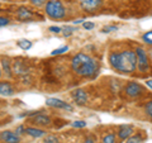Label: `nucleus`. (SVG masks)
<instances>
[{"label": "nucleus", "instance_id": "1a4fd4ad", "mask_svg": "<svg viewBox=\"0 0 152 143\" xmlns=\"http://www.w3.org/2000/svg\"><path fill=\"white\" fill-rule=\"evenodd\" d=\"M0 139L4 143H19L20 138H19L17 133H13L10 131H4L0 133Z\"/></svg>", "mask_w": 152, "mask_h": 143}, {"label": "nucleus", "instance_id": "20e7f679", "mask_svg": "<svg viewBox=\"0 0 152 143\" xmlns=\"http://www.w3.org/2000/svg\"><path fill=\"white\" fill-rule=\"evenodd\" d=\"M136 56H137V67L141 72H148L150 70V60H148V56H147V52L138 47L136 51Z\"/></svg>", "mask_w": 152, "mask_h": 143}, {"label": "nucleus", "instance_id": "7ed1b4c3", "mask_svg": "<svg viewBox=\"0 0 152 143\" xmlns=\"http://www.w3.org/2000/svg\"><path fill=\"white\" fill-rule=\"evenodd\" d=\"M46 14L52 19H62L66 15V9L60 0H48L46 3Z\"/></svg>", "mask_w": 152, "mask_h": 143}, {"label": "nucleus", "instance_id": "2eb2a0df", "mask_svg": "<svg viewBox=\"0 0 152 143\" xmlns=\"http://www.w3.org/2000/svg\"><path fill=\"white\" fill-rule=\"evenodd\" d=\"M12 71H14V74H15V75H26L27 74V67H26V65L23 62H20V61H17V62L13 65Z\"/></svg>", "mask_w": 152, "mask_h": 143}, {"label": "nucleus", "instance_id": "bb28decb", "mask_svg": "<svg viewBox=\"0 0 152 143\" xmlns=\"http://www.w3.org/2000/svg\"><path fill=\"white\" fill-rule=\"evenodd\" d=\"M31 3L36 7H41V5H43V4H46V0H31Z\"/></svg>", "mask_w": 152, "mask_h": 143}, {"label": "nucleus", "instance_id": "f03ea898", "mask_svg": "<svg viewBox=\"0 0 152 143\" xmlns=\"http://www.w3.org/2000/svg\"><path fill=\"white\" fill-rule=\"evenodd\" d=\"M71 69L81 77H91L98 71V62L85 53H77L71 61Z\"/></svg>", "mask_w": 152, "mask_h": 143}, {"label": "nucleus", "instance_id": "f8f14e48", "mask_svg": "<svg viewBox=\"0 0 152 143\" xmlns=\"http://www.w3.org/2000/svg\"><path fill=\"white\" fill-rule=\"evenodd\" d=\"M17 17L19 20H22V22H26V20H31V19L33 18V14L31 13L29 9H27V8H20L18 10L17 13Z\"/></svg>", "mask_w": 152, "mask_h": 143}, {"label": "nucleus", "instance_id": "9d476101", "mask_svg": "<svg viewBox=\"0 0 152 143\" xmlns=\"http://www.w3.org/2000/svg\"><path fill=\"white\" fill-rule=\"evenodd\" d=\"M133 133H134V128L129 124H123L118 128V137L121 138V139H127L128 137H131Z\"/></svg>", "mask_w": 152, "mask_h": 143}, {"label": "nucleus", "instance_id": "5701e85b", "mask_svg": "<svg viewBox=\"0 0 152 143\" xmlns=\"http://www.w3.org/2000/svg\"><path fill=\"white\" fill-rule=\"evenodd\" d=\"M145 109H146V114L150 117V119L152 120V100L146 104V108Z\"/></svg>", "mask_w": 152, "mask_h": 143}, {"label": "nucleus", "instance_id": "39448f33", "mask_svg": "<svg viewBox=\"0 0 152 143\" xmlns=\"http://www.w3.org/2000/svg\"><path fill=\"white\" fill-rule=\"evenodd\" d=\"M103 0H80V7L84 12L94 13L102 7Z\"/></svg>", "mask_w": 152, "mask_h": 143}, {"label": "nucleus", "instance_id": "4468645a", "mask_svg": "<svg viewBox=\"0 0 152 143\" xmlns=\"http://www.w3.org/2000/svg\"><path fill=\"white\" fill-rule=\"evenodd\" d=\"M14 94V89L9 82H0V95L4 96H10Z\"/></svg>", "mask_w": 152, "mask_h": 143}, {"label": "nucleus", "instance_id": "dca6fc26", "mask_svg": "<svg viewBox=\"0 0 152 143\" xmlns=\"http://www.w3.org/2000/svg\"><path fill=\"white\" fill-rule=\"evenodd\" d=\"M18 46L20 47L22 50L28 51L29 48H32V42L28 41V39H19V41H18Z\"/></svg>", "mask_w": 152, "mask_h": 143}, {"label": "nucleus", "instance_id": "6ab92c4d", "mask_svg": "<svg viewBox=\"0 0 152 143\" xmlns=\"http://www.w3.org/2000/svg\"><path fill=\"white\" fill-rule=\"evenodd\" d=\"M102 143H115V134L114 133H108L107 136H104Z\"/></svg>", "mask_w": 152, "mask_h": 143}, {"label": "nucleus", "instance_id": "cd10ccee", "mask_svg": "<svg viewBox=\"0 0 152 143\" xmlns=\"http://www.w3.org/2000/svg\"><path fill=\"white\" fill-rule=\"evenodd\" d=\"M83 27L86 31H90V29H93V28L95 27V24H94V23H91V22H86V23H84V24H83Z\"/></svg>", "mask_w": 152, "mask_h": 143}, {"label": "nucleus", "instance_id": "2f4dec72", "mask_svg": "<svg viewBox=\"0 0 152 143\" xmlns=\"http://www.w3.org/2000/svg\"><path fill=\"white\" fill-rule=\"evenodd\" d=\"M146 85H147V86H148L151 90H152V79H150V80H147L146 81Z\"/></svg>", "mask_w": 152, "mask_h": 143}, {"label": "nucleus", "instance_id": "412c9836", "mask_svg": "<svg viewBox=\"0 0 152 143\" xmlns=\"http://www.w3.org/2000/svg\"><path fill=\"white\" fill-rule=\"evenodd\" d=\"M69 51V47L67 46H64V47H60V48H57L55 51H52V56H57V55H62L65 53V52H67Z\"/></svg>", "mask_w": 152, "mask_h": 143}, {"label": "nucleus", "instance_id": "4be33fe9", "mask_svg": "<svg viewBox=\"0 0 152 143\" xmlns=\"http://www.w3.org/2000/svg\"><path fill=\"white\" fill-rule=\"evenodd\" d=\"M43 143H58V138H57L56 136H53V134H50V136H47L45 138Z\"/></svg>", "mask_w": 152, "mask_h": 143}, {"label": "nucleus", "instance_id": "423d86ee", "mask_svg": "<svg viewBox=\"0 0 152 143\" xmlns=\"http://www.w3.org/2000/svg\"><path fill=\"white\" fill-rule=\"evenodd\" d=\"M143 91H145L143 88L138 82H133L132 81V82L127 84V86H126V94L131 98H138L143 94Z\"/></svg>", "mask_w": 152, "mask_h": 143}, {"label": "nucleus", "instance_id": "6e6552de", "mask_svg": "<svg viewBox=\"0 0 152 143\" xmlns=\"http://www.w3.org/2000/svg\"><path fill=\"white\" fill-rule=\"evenodd\" d=\"M72 99L75 100V103L77 105H85L88 103V94L83 89H77L72 91Z\"/></svg>", "mask_w": 152, "mask_h": 143}, {"label": "nucleus", "instance_id": "72a5a7b5", "mask_svg": "<svg viewBox=\"0 0 152 143\" xmlns=\"http://www.w3.org/2000/svg\"><path fill=\"white\" fill-rule=\"evenodd\" d=\"M80 23H83V19H80V20H75L74 24H80Z\"/></svg>", "mask_w": 152, "mask_h": 143}, {"label": "nucleus", "instance_id": "b1692460", "mask_svg": "<svg viewBox=\"0 0 152 143\" xmlns=\"http://www.w3.org/2000/svg\"><path fill=\"white\" fill-rule=\"evenodd\" d=\"M75 31H77V29H76V28H74V27H66L65 31H64V34H65V37H69V36L72 34Z\"/></svg>", "mask_w": 152, "mask_h": 143}, {"label": "nucleus", "instance_id": "f704fd0d", "mask_svg": "<svg viewBox=\"0 0 152 143\" xmlns=\"http://www.w3.org/2000/svg\"><path fill=\"white\" fill-rule=\"evenodd\" d=\"M0 76H1V70H0Z\"/></svg>", "mask_w": 152, "mask_h": 143}, {"label": "nucleus", "instance_id": "a878e982", "mask_svg": "<svg viewBox=\"0 0 152 143\" xmlns=\"http://www.w3.org/2000/svg\"><path fill=\"white\" fill-rule=\"evenodd\" d=\"M117 29H118V27H115V26H108V27H104L103 28V32L104 33H110V32L117 31Z\"/></svg>", "mask_w": 152, "mask_h": 143}, {"label": "nucleus", "instance_id": "ddd939ff", "mask_svg": "<svg viewBox=\"0 0 152 143\" xmlns=\"http://www.w3.org/2000/svg\"><path fill=\"white\" fill-rule=\"evenodd\" d=\"M24 133H27L28 136L31 137H34V138H39V137H43L46 134V132L43 129H38V128L34 127H28L24 129Z\"/></svg>", "mask_w": 152, "mask_h": 143}, {"label": "nucleus", "instance_id": "473e14b6", "mask_svg": "<svg viewBox=\"0 0 152 143\" xmlns=\"http://www.w3.org/2000/svg\"><path fill=\"white\" fill-rule=\"evenodd\" d=\"M85 143H95V142H94V139L91 137H88L86 139H85Z\"/></svg>", "mask_w": 152, "mask_h": 143}, {"label": "nucleus", "instance_id": "aec40b11", "mask_svg": "<svg viewBox=\"0 0 152 143\" xmlns=\"http://www.w3.org/2000/svg\"><path fill=\"white\" fill-rule=\"evenodd\" d=\"M142 41H143L146 45H150V46H152V31H150V32L145 33V34L142 36Z\"/></svg>", "mask_w": 152, "mask_h": 143}, {"label": "nucleus", "instance_id": "7c9ffc66", "mask_svg": "<svg viewBox=\"0 0 152 143\" xmlns=\"http://www.w3.org/2000/svg\"><path fill=\"white\" fill-rule=\"evenodd\" d=\"M24 129H26V128H24V127H23V125H20V127H18V128H17V134L19 136V134H22V133H24Z\"/></svg>", "mask_w": 152, "mask_h": 143}, {"label": "nucleus", "instance_id": "f3484780", "mask_svg": "<svg viewBox=\"0 0 152 143\" xmlns=\"http://www.w3.org/2000/svg\"><path fill=\"white\" fill-rule=\"evenodd\" d=\"M1 65H3V69L5 70L7 75H8V76H12V67H10V61L4 58V60L1 61Z\"/></svg>", "mask_w": 152, "mask_h": 143}, {"label": "nucleus", "instance_id": "c756f323", "mask_svg": "<svg viewBox=\"0 0 152 143\" xmlns=\"http://www.w3.org/2000/svg\"><path fill=\"white\" fill-rule=\"evenodd\" d=\"M50 32H52V33H60L61 28L60 27H50Z\"/></svg>", "mask_w": 152, "mask_h": 143}, {"label": "nucleus", "instance_id": "0eeeda50", "mask_svg": "<svg viewBox=\"0 0 152 143\" xmlns=\"http://www.w3.org/2000/svg\"><path fill=\"white\" fill-rule=\"evenodd\" d=\"M46 104L51 108H56V109H65V110H69V112H72L74 108L67 104L66 101H62L60 99H56V98H48L46 100Z\"/></svg>", "mask_w": 152, "mask_h": 143}, {"label": "nucleus", "instance_id": "9b49d317", "mask_svg": "<svg viewBox=\"0 0 152 143\" xmlns=\"http://www.w3.org/2000/svg\"><path fill=\"white\" fill-rule=\"evenodd\" d=\"M31 122L34 123L36 125H42V127H48L51 124L50 117L45 115V114H36V115L31 119Z\"/></svg>", "mask_w": 152, "mask_h": 143}, {"label": "nucleus", "instance_id": "f257e3e1", "mask_svg": "<svg viewBox=\"0 0 152 143\" xmlns=\"http://www.w3.org/2000/svg\"><path fill=\"white\" fill-rule=\"evenodd\" d=\"M110 66L122 74H132L137 67V56L134 51L126 50L122 52H112L109 55Z\"/></svg>", "mask_w": 152, "mask_h": 143}, {"label": "nucleus", "instance_id": "393cba45", "mask_svg": "<svg viewBox=\"0 0 152 143\" xmlns=\"http://www.w3.org/2000/svg\"><path fill=\"white\" fill-rule=\"evenodd\" d=\"M72 127H75V128H85V127H86V122H84V120H75L72 123Z\"/></svg>", "mask_w": 152, "mask_h": 143}, {"label": "nucleus", "instance_id": "a211bd4d", "mask_svg": "<svg viewBox=\"0 0 152 143\" xmlns=\"http://www.w3.org/2000/svg\"><path fill=\"white\" fill-rule=\"evenodd\" d=\"M143 142V138H142L140 134H137V136H131V137H128L127 138V142L126 143H142Z\"/></svg>", "mask_w": 152, "mask_h": 143}, {"label": "nucleus", "instance_id": "c85d7f7f", "mask_svg": "<svg viewBox=\"0 0 152 143\" xmlns=\"http://www.w3.org/2000/svg\"><path fill=\"white\" fill-rule=\"evenodd\" d=\"M7 24H9V19L4 18V17H0V27H4Z\"/></svg>", "mask_w": 152, "mask_h": 143}]
</instances>
